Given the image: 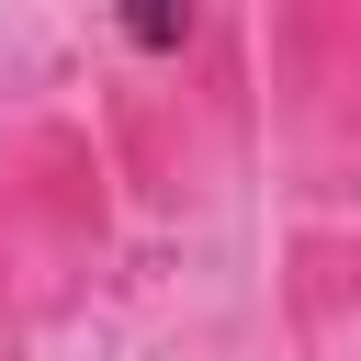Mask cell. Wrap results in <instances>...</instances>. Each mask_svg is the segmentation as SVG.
Masks as SVG:
<instances>
[{
  "instance_id": "cell-1",
  "label": "cell",
  "mask_w": 361,
  "mask_h": 361,
  "mask_svg": "<svg viewBox=\"0 0 361 361\" xmlns=\"http://www.w3.org/2000/svg\"><path fill=\"white\" fill-rule=\"evenodd\" d=\"M113 259V169L79 113L0 124V327H45L90 305Z\"/></svg>"
},
{
  "instance_id": "cell-2",
  "label": "cell",
  "mask_w": 361,
  "mask_h": 361,
  "mask_svg": "<svg viewBox=\"0 0 361 361\" xmlns=\"http://www.w3.org/2000/svg\"><path fill=\"white\" fill-rule=\"evenodd\" d=\"M248 56H259L282 192L305 214H350L361 203V11L350 0H271L248 23Z\"/></svg>"
},
{
  "instance_id": "cell-3",
  "label": "cell",
  "mask_w": 361,
  "mask_h": 361,
  "mask_svg": "<svg viewBox=\"0 0 361 361\" xmlns=\"http://www.w3.org/2000/svg\"><path fill=\"white\" fill-rule=\"evenodd\" d=\"M271 293L293 361H361V214H293Z\"/></svg>"
},
{
  "instance_id": "cell-4",
  "label": "cell",
  "mask_w": 361,
  "mask_h": 361,
  "mask_svg": "<svg viewBox=\"0 0 361 361\" xmlns=\"http://www.w3.org/2000/svg\"><path fill=\"white\" fill-rule=\"evenodd\" d=\"M0 361H23V350H11V327H0Z\"/></svg>"
}]
</instances>
